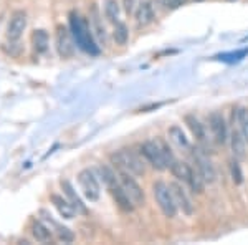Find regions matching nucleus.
Wrapping results in <instances>:
<instances>
[{
    "instance_id": "obj_1",
    "label": "nucleus",
    "mask_w": 248,
    "mask_h": 245,
    "mask_svg": "<svg viewBox=\"0 0 248 245\" xmlns=\"http://www.w3.org/2000/svg\"><path fill=\"white\" fill-rule=\"evenodd\" d=\"M111 163L116 171H124L131 176H144L146 174V164L144 161L131 149H118L109 156Z\"/></svg>"
},
{
    "instance_id": "obj_2",
    "label": "nucleus",
    "mask_w": 248,
    "mask_h": 245,
    "mask_svg": "<svg viewBox=\"0 0 248 245\" xmlns=\"http://www.w3.org/2000/svg\"><path fill=\"white\" fill-rule=\"evenodd\" d=\"M70 29L71 33L75 37V42L78 43V47L81 50L88 51L90 55H98L99 48L96 47L93 37H91L90 30H88V25L81 20V17L77 14V12H71L70 14Z\"/></svg>"
},
{
    "instance_id": "obj_3",
    "label": "nucleus",
    "mask_w": 248,
    "mask_h": 245,
    "mask_svg": "<svg viewBox=\"0 0 248 245\" xmlns=\"http://www.w3.org/2000/svg\"><path fill=\"white\" fill-rule=\"evenodd\" d=\"M169 169H170L172 174H174V178H177L179 180L186 182L194 192L201 194V192L203 191V184H205V180L202 179L201 172L194 171L189 164L181 163V161H174V163L170 164Z\"/></svg>"
},
{
    "instance_id": "obj_4",
    "label": "nucleus",
    "mask_w": 248,
    "mask_h": 245,
    "mask_svg": "<svg viewBox=\"0 0 248 245\" xmlns=\"http://www.w3.org/2000/svg\"><path fill=\"white\" fill-rule=\"evenodd\" d=\"M153 192H154L155 202H157L159 209L162 211V214L169 217V219L175 217V214H177V204L174 200L170 187L159 180V182H155L153 186Z\"/></svg>"
},
{
    "instance_id": "obj_5",
    "label": "nucleus",
    "mask_w": 248,
    "mask_h": 245,
    "mask_svg": "<svg viewBox=\"0 0 248 245\" xmlns=\"http://www.w3.org/2000/svg\"><path fill=\"white\" fill-rule=\"evenodd\" d=\"M141 154L146 158L147 163L157 171H164L169 167L167 164V159H166V154L162 151V146L161 143L157 141H146L141 146Z\"/></svg>"
},
{
    "instance_id": "obj_6",
    "label": "nucleus",
    "mask_w": 248,
    "mask_h": 245,
    "mask_svg": "<svg viewBox=\"0 0 248 245\" xmlns=\"http://www.w3.org/2000/svg\"><path fill=\"white\" fill-rule=\"evenodd\" d=\"M116 172H118L119 184H121V187L124 189V192L129 196V199L133 200L134 206L142 207L144 204H146V197H144V191L141 189V186L136 182L134 176L127 174V172H124V171H116Z\"/></svg>"
},
{
    "instance_id": "obj_7",
    "label": "nucleus",
    "mask_w": 248,
    "mask_h": 245,
    "mask_svg": "<svg viewBox=\"0 0 248 245\" xmlns=\"http://www.w3.org/2000/svg\"><path fill=\"white\" fill-rule=\"evenodd\" d=\"M79 186H81L83 192L91 202H96L101 196V187H99V180L94 176V171L91 169H83L78 174Z\"/></svg>"
},
{
    "instance_id": "obj_8",
    "label": "nucleus",
    "mask_w": 248,
    "mask_h": 245,
    "mask_svg": "<svg viewBox=\"0 0 248 245\" xmlns=\"http://www.w3.org/2000/svg\"><path fill=\"white\" fill-rule=\"evenodd\" d=\"M194 159H195V166H197V171L201 172L202 179L209 184L214 182L215 178H217V172H215V167H214V164H212V161L209 159V156L202 151H195Z\"/></svg>"
},
{
    "instance_id": "obj_9",
    "label": "nucleus",
    "mask_w": 248,
    "mask_h": 245,
    "mask_svg": "<svg viewBox=\"0 0 248 245\" xmlns=\"http://www.w3.org/2000/svg\"><path fill=\"white\" fill-rule=\"evenodd\" d=\"M25 29H27V14L23 10L14 12L10 22H9V27H7V37L17 42V40L23 35Z\"/></svg>"
},
{
    "instance_id": "obj_10",
    "label": "nucleus",
    "mask_w": 248,
    "mask_h": 245,
    "mask_svg": "<svg viewBox=\"0 0 248 245\" xmlns=\"http://www.w3.org/2000/svg\"><path fill=\"white\" fill-rule=\"evenodd\" d=\"M169 187L172 191V196H174L175 204H177V209H181L186 215H192V212H194V206H192V200H190L186 189H184L179 182H170Z\"/></svg>"
},
{
    "instance_id": "obj_11",
    "label": "nucleus",
    "mask_w": 248,
    "mask_h": 245,
    "mask_svg": "<svg viewBox=\"0 0 248 245\" xmlns=\"http://www.w3.org/2000/svg\"><path fill=\"white\" fill-rule=\"evenodd\" d=\"M209 123H210V130H212V132H214L215 141H217L218 144L227 143L229 131H227V124H225L223 116L220 113H212L210 118H209Z\"/></svg>"
},
{
    "instance_id": "obj_12",
    "label": "nucleus",
    "mask_w": 248,
    "mask_h": 245,
    "mask_svg": "<svg viewBox=\"0 0 248 245\" xmlns=\"http://www.w3.org/2000/svg\"><path fill=\"white\" fill-rule=\"evenodd\" d=\"M57 48H58V53L62 55L63 58H70L75 51L73 42H71V38H70V32L62 25L57 29Z\"/></svg>"
},
{
    "instance_id": "obj_13",
    "label": "nucleus",
    "mask_w": 248,
    "mask_h": 245,
    "mask_svg": "<svg viewBox=\"0 0 248 245\" xmlns=\"http://www.w3.org/2000/svg\"><path fill=\"white\" fill-rule=\"evenodd\" d=\"M109 189V194L113 196V199H114V202L118 204V207L121 209L123 212H133L134 211V204H133V200L129 199V196L124 192V189L121 187V184H114V186H111V187H108Z\"/></svg>"
},
{
    "instance_id": "obj_14",
    "label": "nucleus",
    "mask_w": 248,
    "mask_h": 245,
    "mask_svg": "<svg viewBox=\"0 0 248 245\" xmlns=\"http://www.w3.org/2000/svg\"><path fill=\"white\" fill-rule=\"evenodd\" d=\"M62 189L63 192H65V196L68 197V200H70V204L75 207V211H77V214H81V215H88V209L86 206L83 204L81 197L77 194V191H75V187L71 186L70 180H62Z\"/></svg>"
},
{
    "instance_id": "obj_15",
    "label": "nucleus",
    "mask_w": 248,
    "mask_h": 245,
    "mask_svg": "<svg viewBox=\"0 0 248 245\" xmlns=\"http://www.w3.org/2000/svg\"><path fill=\"white\" fill-rule=\"evenodd\" d=\"M154 20V9L151 0H142L139 3L138 10H136V22H138L139 27H146L149 25L151 22Z\"/></svg>"
},
{
    "instance_id": "obj_16",
    "label": "nucleus",
    "mask_w": 248,
    "mask_h": 245,
    "mask_svg": "<svg viewBox=\"0 0 248 245\" xmlns=\"http://www.w3.org/2000/svg\"><path fill=\"white\" fill-rule=\"evenodd\" d=\"M40 214H42V215H43V219H45L46 222L55 229V232H57L58 239L62 240V242H66V244L73 242V240H75V235H73V232H71L70 229H68V227H63V226H60V224L57 222V220H53V217H51L50 214H48L46 211H42V212H40Z\"/></svg>"
},
{
    "instance_id": "obj_17",
    "label": "nucleus",
    "mask_w": 248,
    "mask_h": 245,
    "mask_svg": "<svg viewBox=\"0 0 248 245\" xmlns=\"http://www.w3.org/2000/svg\"><path fill=\"white\" fill-rule=\"evenodd\" d=\"M50 199H51V204H53V206L57 207V211L60 212V215H63L65 219H73L75 214H77L75 207L71 206L68 199H63L62 196H57V194H53Z\"/></svg>"
},
{
    "instance_id": "obj_18",
    "label": "nucleus",
    "mask_w": 248,
    "mask_h": 245,
    "mask_svg": "<svg viewBox=\"0 0 248 245\" xmlns=\"http://www.w3.org/2000/svg\"><path fill=\"white\" fill-rule=\"evenodd\" d=\"M31 235L42 244H51L53 240V234H51V229L46 227L43 222H33L31 224Z\"/></svg>"
},
{
    "instance_id": "obj_19",
    "label": "nucleus",
    "mask_w": 248,
    "mask_h": 245,
    "mask_svg": "<svg viewBox=\"0 0 248 245\" xmlns=\"http://www.w3.org/2000/svg\"><path fill=\"white\" fill-rule=\"evenodd\" d=\"M230 143H232V151H233L235 158H238V159H243V158H245V154H247V151H245L247 141H245V138H243L242 132H238V131H233V132H232Z\"/></svg>"
},
{
    "instance_id": "obj_20",
    "label": "nucleus",
    "mask_w": 248,
    "mask_h": 245,
    "mask_svg": "<svg viewBox=\"0 0 248 245\" xmlns=\"http://www.w3.org/2000/svg\"><path fill=\"white\" fill-rule=\"evenodd\" d=\"M186 123H187V126H189V130L192 131V134H194L199 141H201V143L205 141V128H203V124L199 121L194 114H187L186 116Z\"/></svg>"
},
{
    "instance_id": "obj_21",
    "label": "nucleus",
    "mask_w": 248,
    "mask_h": 245,
    "mask_svg": "<svg viewBox=\"0 0 248 245\" xmlns=\"http://www.w3.org/2000/svg\"><path fill=\"white\" fill-rule=\"evenodd\" d=\"M31 45L37 53H45L48 50V33L45 30H35L31 35Z\"/></svg>"
},
{
    "instance_id": "obj_22",
    "label": "nucleus",
    "mask_w": 248,
    "mask_h": 245,
    "mask_svg": "<svg viewBox=\"0 0 248 245\" xmlns=\"http://www.w3.org/2000/svg\"><path fill=\"white\" fill-rule=\"evenodd\" d=\"M98 174H99V178H101V180L106 184L108 187H111V186H114V184L119 182L118 172H116L114 169H111L109 166H99L98 167Z\"/></svg>"
},
{
    "instance_id": "obj_23",
    "label": "nucleus",
    "mask_w": 248,
    "mask_h": 245,
    "mask_svg": "<svg viewBox=\"0 0 248 245\" xmlns=\"http://www.w3.org/2000/svg\"><path fill=\"white\" fill-rule=\"evenodd\" d=\"M169 136H170L172 141L177 144L179 147H184V149H187V147H189V139L186 138V134H184L182 128L170 126L169 128Z\"/></svg>"
},
{
    "instance_id": "obj_24",
    "label": "nucleus",
    "mask_w": 248,
    "mask_h": 245,
    "mask_svg": "<svg viewBox=\"0 0 248 245\" xmlns=\"http://www.w3.org/2000/svg\"><path fill=\"white\" fill-rule=\"evenodd\" d=\"M113 37H114V42L118 43V45H126L127 40H129V30H127V27L124 25V23L116 22Z\"/></svg>"
},
{
    "instance_id": "obj_25",
    "label": "nucleus",
    "mask_w": 248,
    "mask_h": 245,
    "mask_svg": "<svg viewBox=\"0 0 248 245\" xmlns=\"http://www.w3.org/2000/svg\"><path fill=\"white\" fill-rule=\"evenodd\" d=\"M237 121L240 126V132L243 134L245 141L248 143V110L247 108H240L237 113Z\"/></svg>"
},
{
    "instance_id": "obj_26",
    "label": "nucleus",
    "mask_w": 248,
    "mask_h": 245,
    "mask_svg": "<svg viewBox=\"0 0 248 245\" xmlns=\"http://www.w3.org/2000/svg\"><path fill=\"white\" fill-rule=\"evenodd\" d=\"M105 14L106 17L111 20V22H118L119 17V7H118V0H106L105 5Z\"/></svg>"
},
{
    "instance_id": "obj_27",
    "label": "nucleus",
    "mask_w": 248,
    "mask_h": 245,
    "mask_svg": "<svg viewBox=\"0 0 248 245\" xmlns=\"http://www.w3.org/2000/svg\"><path fill=\"white\" fill-rule=\"evenodd\" d=\"M91 22H93L94 29H96V33H98V37L105 42L106 38V33H105V27L101 25V20H99V14H98V9H96V5H93V9H91Z\"/></svg>"
},
{
    "instance_id": "obj_28",
    "label": "nucleus",
    "mask_w": 248,
    "mask_h": 245,
    "mask_svg": "<svg viewBox=\"0 0 248 245\" xmlns=\"http://www.w3.org/2000/svg\"><path fill=\"white\" fill-rule=\"evenodd\" d=\"M230 171H232V179H233V182L235 184H242L243 182V174H242V171H240V166H238L237 161H235V163H232Z\"/></svg>"
},
{
    "instance_id": "obj_29",
    "label": "nucleus",
    "mask_w": 248,
    "mask_h": 245,
    "mask_svg": "<svg viewBox=\"0 0 248 245\" xmlns=\"http://www.w3.org/2000/svg\"><path fill=\"white\" fill-rule=\"evenodd\" d=\"M124 10L127 14H133L136 10V0H124Z\"/></svg>"
},
{
    "instance_id": "obj_30",
    "label": "nucleus",
    "mask_w": 248,
    "mask_h": 245,
    "mask_svg": "<svg viewBox=\"0 0 248 245\" xmlns=\"http://www.w3.org/2000/svg\"><path fill=\"white\" fill-rule=\"evenodd\" d=\"M189 0H170V9H177L181 5H186Z\"/></svg>"
},
{
    "instance_id": "obj_31",
    "label": "nucleus",
    "mask_w": 248,
    "mask_h": 245,
    "mask_svg": "<svg viewBox=\"0 0 248 245\" xmlns=\"http://www.w3.org/2000/svg\"><path fill=\"white\" fill-rule=\"evenodd\" d=\"M229 2H235V0H229Z\"/></svg>"
}]
</instances>
